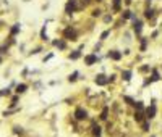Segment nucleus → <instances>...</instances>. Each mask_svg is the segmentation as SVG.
I'll use <instances>...</instances> for the list:
<instances>
[{
    "label": "nucleus",
    "mask_w": 162,
    "mask_h": 137,
    "mask_svg": "<svg viewBox=\"0 0 162 137\" xmlns=\"http://www.w3.org/2000/svg\"><path fill=\"white\" fill-rule=\"evenodd\" d=\"M73 118H75V121L83 123V121H86V119L89 118V113H88V110H86L84 106H76L75 111H73Z\"/></svg>",
    "instance_id": "f257e3e1"
},
{
    "label": "nucleus",
    "mask_w": 162,
    "mask_h": 137,
    "mask_svg": "<svg viewBox=\"0 0 162 137\" xmlns=\"http://www.w3.org/2000/svg\"><path fill=\"white\" fill-rule=\"evenodd\" d=\"M83 61H84V66H94V65H97V63H101L102 61V58L97 53H86L84 56H83Z\"/></svg>",
    "instance_id": "f03ea898"
},
{
    "label": "nucleus",
    "mask_w": 162,
    "mask_h": 137,
    "mask_svg": "<svg viewBox=\"0 0 162 137\" xmlns=\"http://www.w3.org/2000/svg\"><path fill=\"white\" fill-rule=\"evenodd\" d=\"M144 115H146V119H149V121H152V119L157 116V103H156V100H152L151 103H149V106H146Z\"/></svg>",
    "instance_id": "7ed1b4c3"
},
{
    "label": "nucleus",
    "mask_w": 162,
    "mask_h": 137,
    "mask_svg": "<svg viewBox=\"0 0 162 137\" xmlns=\"http://www.w3.org/2000/svg\"><path fill=\"white\" fill-rule=\"evenodd\" d=\"M63 39H65V41L76 42L78 41V31L75 29V27H71V26L65 27V31H63Z\"/></svg>",
    "instance_id": "20e7f679"
},
{
    "label": "nucleus",
    "mask_w": 162,
    "mask_h": 137,
    "mask_svg": "<svg viewBox=\"0 0 162 137\" xmlns=\"http://www.w3.org/2000/svg\"><path fill=\"white\" fill-rule=\"evenodd\" d=\"M162 79V76H160V71L157 70V68H152L151 70V74H149V78L144 81V85H151V84H154V82H159Z\"/></svg>",
    "instance_id": "39448f33"
},
{
    "label": "nucleus",
    "mask_w": 162,
    "mask_h": 137,
    "mask_svg": "<svg viewBox=\"0 0 162 137\" xmlns=\"http://www.w3.org/2000/svg\"><path fill=\"white\" fill-rule=\"evenodd\" d=\"M89 132H91V137H102L104 128H102L97 121H94V119H92V121H91V126H89Z\"/></svg>",
    "instance_id": "423d86ee"
},
{
    "label": "nucleus",
    "mask_w": 162,
    "mask_h": 137,
    "mask_svg": "<svg viewBox=\"0 0 162 137\" xmlns=\"http://www.w3.org/2000/svg\"><path fill=\"white\" fill-rule=\"evenodd\" d=\"M94 84L99 85V87H106V85H109V78L104 73H99L94 76Z\"/></svg>",
    "instance_id": "0eeeda50"
},
{
    "label": "nucleus",
    "mask_w": 162,
    "mask_h": 137,
    "mask_svg": "<svg viewBox=\"0 0 162 137\" xmlns=\"http://www.w3.org/2000/svg\"><path fill=\"white\" fill-rule=\"evenodd\" d=\"M106 56L109 60H112V61H120L122 58H123V52H120V50H117V49H112V50L107 52Z\"/></svg>",
    "instance_id": "6e6552de"
},
{
    "label": "nucleus",
    "mask_w": 162,
    "mask_h": 137,
    "mask_svg": "<svg viewBox=\"0 0 162 137\" xmlns=\"http://www.w3.org/2000/svg\"><path fill=\"white\" fill-rule=\"evenodd\" d=\"M78 8H79L78 0H68L67 5H65V13H67V15H71V13H75Z\"/></svg>",
    "instance_id": "1a4fd4ad"
},
{
    "label": "nucleus",
    "mask_w": 162,
    "mask_h": 137,
    "mask_svg": "<svg viewBox=\"0 0 162 137\" xmlns=\"http://www.w3.org/2000/svg\"><path fill=\"white\" fill-rule=\"evenodd\" d=\"M131 29H133V32H135L138 37H141V34H143V21L141 20H135L133 21Z\"/></svg>",
    "instance_id": "9d476101"
},
{
    "label": "nucleus",
    "mask_w": 162,
    "mask_h": 137,
    "mask_svg": "<svg viewBox=\"0 0 162 137\" xmlns=\"http://www.w3.org/2000/svg\"><path fill=\"white\" fill-rule=\"evenodd\" d=\"M28 89H29V85H28L26 82H18L16 87H15V94L16 95H23V94L28 92Z\"/></svg>",
    "instance_id": "9b49d317"
},
{
    "label": "nucleus",
    "mask_w": 162,
    "mask_h": 137,
    "mask_svg": "<svg viewBox=\"0 0 162 137\" xmlns=\"http://www.w3.org/2000/svg\"><path fill=\"white\" fill-rule=\"evenodd\" d=\"M52 45H54L55 49H59V50H67V41L65 39H54V41H52Z\"/></svg>",
    "instance_id": "f8f14e48"
},
{
    "label": "nucleus",
    "mask_w": 162,
    "mask_h": 137,
    "mask_svg": "<svg viewBox=\"0 0 162 137\" xmlns=\"http://www.w3.org/2000/svg\"><path fill=\"white\" fill-rule=\"evenodd\" d=\"M131 78H133V70H123L120 73V79L123 82H130Z\"/></svg>",
    "instance_id": "ddd939ff"
},
{
    "label": "nucleus",
    "mask_w": 162,
    "mask_h": 137,
    "mask_svg": "<svg viewBox=\"0 0 162 137\" xmlns=\"http://www.w3.org/2000/svg\"><path fill=\"white\" fill-rule=\"evenodd\" d=\"M79 58H83V53H81V49H76V50H71L70 53H68V60L71 61H76Z\"/></svg>",
    "instance_id": "4468645a"
},
{
    "label": "nucleus",
    "mask_w": 162,
    "mask_h": 137,
    "mask_svg": "<svg viewBox=\"0 0 162 137\" xmlns=\"http://www.w3.org/2000/svg\"><path fill=\"white\" fill-rule=\"evenodd\" d=\"M109 116H110V108L104 106L102 111L99 113V119H101V121H109Z\"/></svg>",
    "instance_id": "2eb2a0df"
},
{
    "label": "nucleus",
    "mask_w": 162,
    "mask_h": 137,
    "mask_svg": "<svg viewBox=\"0 0 162 137\" xmlns=\"http://www.w3.org/2000/svg\"><path fill=\"white\" fill-rule=\"evenodd\" d=\"M138 41H140V52H146V50H148V44H149V37H140V39H138Z\"/></svg>",
    "instance_id": "dca6fc26"
},
{
    "label": "nucleus",
    "mask_w": 162,
    "mask_h": 137,
    "mask_svg": "<svg viewBox=\"0 0 162 137\" xmlns=\"http://www.w3.org/2000/svg\"><path fill=\"white\" fill-rule=\"evenodd\" d=\"M133 119H135L138 124H141L144 119H146V115H144V111H136L135 110V113H133Z\"/></svg>",
    "instance_id": "f3484780"
},
{
    "label": "nucleus",
    "mask_w": 162,
    "mask_h": 137,
    "mask_svg": "<svg viewBox=\"0 0 162 137\" xmlns=\"http://www.w3.org/2000/svg\"><path fill=\"white\" fill-rule=\"evenodd\" d=\"M122 18H123V21H125V20H131V21L138 20L136 15L133 13V11H130V10H123V11H122Z\"/></svg>",
    "instance_id": "a211bd4d"
},
{
    "label": "nucleus",
    "mask_w": 162,
    "mask_h": 137,
    "mask_svg": "<svg viewBox=\"0 0 162 137\" xmlns=\"http://www.w3.org/2000/svg\"><path fill=\"white\" fill-rule=\"evenodd\" d=\"M79 76H81V74H79V71H73V73H70V74H68L67 81L70 82V84H75V82H76L78 79H79Z\"/></svg>",
    "instance_id": "6ab92c4d"
},
{
    "label": "nucleus",
    "mask_w": 162,
    "mask_h": 137,
    "mask_svg": "<svg viewBox=\"0 0 162 137\" xmlns=\"http://www.w3.org/2000/svg\"><path fill=\"white\" fill-rule=\"evenodd\" d=\"M140 128H141L143 132L149 134V132H151V121H149V119H144V121L140 124Z\"/></svg>",
    "instance_id": "aec40b11"
},
{
    "label": "nucleus",
    "mask_w": 162,
    "mask_h": 137,
    "mask_svg": "<svg viewBox=\"0 0 162 137\" xmlns=\"http://www.w3.org/2000/svg\"><path fill=\"white\" fill-rule=\"evenodd\" d=\"M20 31H21V24L20 23H15V24L10 27V37H15L16 34H20Z\"/></svg>",
    "instance_id": "412c9836"
},
{
    "label": "nucleus",
    "mask_w": 162,
    "mask_h": 137,
    "mask_svg": "<svg viewBox=\"0 0 162 137\" xmlns=\"http://www.w3.org/2000/svg\"><path fill=\"white\" fill-rule=\"evenodd\" d=\"M154 16H156V11L152 8H146V10H144V18H146V20H152Z\"/></svg>",
    "instance_id": "4be33fe9"
},
{
    "label": "nucleus",
    "mask_w": 162,
    "mask_h": 137,
    "mask_svg": "<svg viewBox=\"0 0 162 137\" xmlns=\"http://www.w3.org/2000/svg\"><path fill=\"white\" fill-rule=\"evenodd\" d=\"M123 102L128 106H135V103H136V100L133 99V97H130V95H123Z\"/></svg>",
    "instance_id": "5701e85b"
},
{
    "label": "nucleus",
    "mask_w": 162,
    "mask_h": 137,
    "mask_svg": "<svg viewBox=\"0 0 162 137\" xmlns=\"http://www.w3.org/2000/svg\"><path fill=\"white\" fill-rule=\"evenodd\" d=\"M13 134H16V135H25V128L15 124V126H13Z\"/></svg>",
    "instance_id": "b1692460"
},
{
    "label": "nucleus",
    "mask_w": 162,
    "mask_h": 137,
    "mask_svg": "<svg viewBox=\"0 0 162 137\" xmlns=\"http://www.w3.org/2000/svg\"><path fill=\"white\" fill-rule=\"evenodd\" d=\"M40 41L49 42V34H47V29H45V24H44L42 29H40Z\"/></svg>",
    "instance_id": "393cba45"
},
{
    "label": "nucleus",
    "mask_w": 162,
    "mask_h": 137,
    "mask_svg": "<svg viewBox=\"0 0 162 137\" xmlns=\"http://www.w3.org/2000/svg\"><path fill=\"white\" fill-rule=\"evenodd\" d=\"M11 95H13V94H11V89H10V87H7V89H0V99H2V97H8V99H10Z\"/></svg>",
    "instance_id": "a878e982"
},
{
    "label": "nucleus",
    "mask_w": 162,
    "mask_h": 137,
    "mask_svg": "<svg viewBox=\"0 0 162 137\" xmlns=\"http://www.w3.org/2000/svg\"><path fill=\"white\" fill-rule=\"evenodd\" d=\"M151 70H152V68H151V66H149V65H146V63H144L143 66H140V70H138V71H140L141 74H146V73H151Z\"/></svg>",
    "instance_id": "bb28decb"
},
{
    "label": "nucleus",
    "mask_w": 162,
    "mask_h": 137,
    "mask_svg": "<svg viewBox=\"0 0 162 137\" xmlns=\"http://www.w3.org/2000/svg\"><path fill=\"white\" fill-rule=\"evenodd\" d=\"M109 36H110V29L104 31V32L101 34V36H99V41H101V42H104V41H107V37H109Z\"/></svg>",
    "instance_id": "cd10ccee"
},
{
    "label": "nucleus",
    "mask_w": 162,
    "mask_h": 137,
    "mask_svg": "<svg viewBox=\"0 0 162 137\" xmlns=\"http://www.w3.org/2000/svg\"><path fill=\"white\" fill-rule=\"evenodd\" d=\"M120 3H122V0H114L112 2V7H114V11H120Z\"/></svg>",
    "instance_id": "c85d7f7f"
},
{
    "label": "nucleus",
    "mask_w": 162,
    "mask_h": 137,
    "mask_svg": "<svg viewBox=\"0 0 162 137\" xmlns=\"http://www.w3.org/2000/svg\"><path fill=\"white\" fill-rule=\"evenodd\" d=\"M91 15H92V18H99V16L102 15V11H101L99 8H96V10H92V13H91Z\"/></svg>",
    "instance_id": "c756f323"
},
{
    "label": "nucleus",
    "mask_w": 162,
    "mask_h": 137,
    "mask_svg": "<svg viewBox=\"0 0 162 137\" xmlns=\"http://www.w3.org/2000/svg\"><path fill=\"white\" fill-rule=\"evenodd\" d=\"M52 58H54V52H50V53L45 55L44 58H42V61H44V63H47V61H49V60H52Z\"/></svg>",
    "instance_id": "7c9ffc66"
},
{
    "label": "nucleus",
    "mask_w": 162,
    "mask_h": 137,
    "mask_svg": "<svg viewBox=\"0 0 162 137\" xmlns=\"http://www.w3.org/2000/svg\"><path fill=\"white\" fill-rule=\"evenodd\" d=\"M40 52H42V47H37V49H33V50H31V52H29V56H31V55H37V53H40Z\"/></svg>",
    "instance_id": "2f4dec72"
},
{
    "label": "nucleus",
    "mask_w": 162,
    "mask_h": 137,
    "mask_svg": "<svg viewBox=\"0 0 162 137\" xmlns=\"http://www.w3.org/2000/svg\"><path fill=\"white\" fill-rule=\"evenodd\" d=\"M104 23H112V15H106V16H104Z\"/></svg>",
    "instance_id": "473e14b6"
},
{
    "label": "nucleus",
    "mask_w": 162,
    "mask_h": 137,
    "mask_svg": "<svg viewBox=\"0 0 162 137\" xmlns=\"http://www.w3.org/2000/svg\"><path fill=\"white\" fill-rule=\"evenodd\" d=\"M159 36V31H154L152 34H151V39H156V37H157Z\"/></svg>",
    "instance_id": "72a5a7b5"
},
{
    "label": "nucleus",
    "mask_w": 162,
    "mask_h": 137,
    "mask_svg": "<svg viewBox=\"0 0 162 137\" xmlns=\"http://www.w3.org/2000/svg\"><path fill=\"white\" fill-rule=\"evenodd\" d=\"M131 2H133V0H125V3H126V5H130Z\"/></svg>",
    "instance_id": "f704fd0d"
},
{
    "label": "nucleus",
    "mask_w": 162,
    "mask_h": 137,
    "mask_svg": "<svg viewBox=\"0 0 162 137\" xmlns=\"http://www.w3.org/2000/svg\"><path fill=\"white\" fill-rule=\"evenodd\" d=\"M2 63H3V56L0 55V65H2Z\"/></svg>",
    "instance_id": "c9c22d12"
},
{
    "label": "nucleus",
    "mask_w": 162,
    "mask_h": 137,
    "mask_svg": "<svg viewBox=\"0 0 162 137\" xmlns=\"http://www.w3.org/2000/svg\"><path fill=\"white\" fill-rule=\"evenodd\" d=\"M149 137H157V135H156V134H149Z\"/></svg>",
    "instance_id": "e433bc0d"
}]
</instances>
